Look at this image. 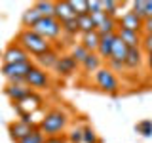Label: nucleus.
Returning a JSON list of instances; mask_svg holds the SVG:
<instances>
[{"instance_id":"40","label":"nucleus","mask_w":152,"mask_h":143,"mask_svg":"<svg viewBox=\"0 0 152 143\" xmlns=\"http://www.w3.org/2000/svg\"><path fill=\"white\" fill-rule=\"evenodd\" d=\"M2 54H4V52H2V50H0V57H2Z\"/></svg>"},{"instance_id":"7","label":"nucleus","mask_w":152,"mask_h":143,"mask_svg":"<svg viewBox=\"0 0 152 143\" xmlns=\"http://www.w3.org/2000/svg\"><path fill=\"white\" fill-rule=\"evenodd\" d=\"M42 103H44L42 95L36 94V92H32L31 95H27L25 99H21L19 103H13V109L17 111L19 116H23V114H32V113L40 111V109H42Z\"/></svg>"},{"instance_id":"3","label":"nucleus","mask_w":152,"mask_h":143,"mask_svg":"<svg viewBox=\"0 0 152 143\" xmlns=\"http://www.w3.org/2000/svg\"><path fill=\"white\" fill-rule=\"evenodd\" d=\"M34 61H25V63H12V65H4L2 63V69L0 73L6 78V82H12V84H23L25 82V76L34 69Z\"/></svg>"},{"instance_id":"32","label":"nucleus","mask_w":152,"mask_h":143,"mask_svg":"<svg viewBox=\"0 0 152 143\" xmlns=\"http://www.w3.org/2000/svg\"><path fill=\"white\" fill-rule=\"evenodd\" d=\"M82 143H101V141H99V136L95 133V130L91 126L84 128V139H82Z\"/></svg>"},{"instance_id":"2","label":"nucleus","mask_w":152,"mask_h":143,"mask_svg":"<svg viewBox=\"0 0 152 143\" xmlns=\"http://www.w3.org/2000/svg\"><path fill=\"white\" fill-rule=\"evenodd\" d=\"M69 124V114L63 109H51L46 113L44 120L40 124V130L46 133V137H55V136H63V132L66 130Z\"/></svg>"},{"instance_id":"14","label":"nucleus","mask_w":152,"mask_h":143,"mask_svg":"<svg viewBox=\"0 0 152 143\" xmlns=\"http://www.w3.org/2000/svg\"><path fill=\"white\" fill-rule=\"evenodd\" d=\"M116 35L126 42L127 48H141V44H142V35H141V32H135V31H129V29L118 27Z\"/></svg>"},{"instance_id":"28","label":"nucleus","mask_w":152,"mask_h":143,"mask_svg":"<svg viewBox=\"0 0 152 143\" xmlns=\"http://www.w3.org/2000/svg\"><path fill=\"white\" fill-rule=\"evenodd\" d=\"M46 139H48L46 133L42 132L40 128H34V130L28 133L27 137H23V139L19 141V143H46Z\"/></svg>"},{"instance_id":"37","label":"nucleus","mask_w":152,"mask_h":143,"mask_svg":"<svg viewBox=\"0 0 152 143\" xmlns=\"http://www.w3.org/2000/svg\"><path fill=\"white\" fill-rule=\"evenodd\" d=\"M142 32H145V35H152V17L142 21Z\"/></svg>"},{"instance_id":"11","label":"nucleus","mask_w":152,"mask_h":143,"mask_svg":"<svg viewBox=\"0 0 152 143\" xmlns=\"http://www.w3.org/2000/svg\"><path fill=\"white\" fill-rule=\"evenodd\" d=\"M118 27L122 29H129V31H135V32H141L142 31V19L137 15L135 12L127 10L122 17H118Z\"/></svg>"},{"instance_id":"22","label":"nucleus","mask_w":152,"mask_h":143,"mask_svg":"<svg viewBox=\"0 0 152 143\" xmlns=\"http://www.w3.org/2000/svg\"><path fill=\"white\" fill-rule=\"evenodd\" d=\"M70 55L76 59V63L78 65H82L86 59H88V55H89V52L86 50V48L80 44V42H76V44H72L70 46Z\"/></svg>"},{"instance_id":"39","label":"nucleus","mask_w":152,"mask_h":143,"mask_svg":"<svg viewBox=\"0 0 152 143\" xmlns=\"http://www.w3.org/2000/svg\"><path fill=\"white\" fill-rule=\"evenodd\" d=\"M146 63H148V71H150V74H152V52H150V54H146Z\"/></svg>"},{"instance_id":"20","label":"nucleus","mask_w":152,"mask_h":143,"mask_svg":"<svg viewBox=\"0 0 152 143\" xmlns=\"http://www.w3.org/2000/svg\"><path fill=\"white\" fill-rule=\"evenodd\" d=\"M142 65V52L141 48H129L127 52V59H126V69L135 71Z\"/></svg>"},{"instance_id":"24","label":"nucleus","mask_w":152,"mask_h":143,"mask_svg":"<svg viewBox=\"0 0 152 143\" xmlns=\"http://www.w3.org/2000/svg\"><path fill=\"white\" fill-rule=\"evenodd\" d=\"M34 6L38 8V12L42 13V17H55V2H50V0H40Z\"/></svg>"},{"instance_id":"31","label":"nucleus","mask_w":152,"mask_h":143,"mask_svg":"<svg viewBox=\"0 0 152 143\" xmlns=\"http://www.w3.org/2000/svg\"><path fill=\"white\" fill-rule=\"evenodd\" d=\"M70 4H72L76 15H86V13H89V8H88V0H70Z\"/></svg>"},{"instance_id":"34","label":"nucleus","mask_w":152,"mask_h":143,"mask_svg":"<svg viewBox=\"0 0 152 143\" xmlns=\"http://www.w3.org/2000/svg\"><path fill=\"white\" fill-rule=\"evenodd\" d=\"M108 69H110L114 74H116V73H122V71L126 69V63H122V61H114V59H108Z\"/></svg>"},{"instance_id":"29","label":"nucleus","mask_w":152,"mask_h":143,"mask_svg":"<svg viewBox=\"0 0 152 143\" xmlns=\"http://www.w3.org/2000/svg\"><path fill=\"white\" fill-rule=\"evenodd\" d=\"M135 132L141 133L142 137H150L152 136V120L150 118H145V120L137 122L135 124Z\"/></svg>"},{"instance_id":"10","label":"nucleus","mask_w":152,"mask_h":143,"mask_svg":"<svg viewBox=\"0 0 152 143\" xmlns=\"http://www.w3.org/2000/svg\"><path fill=\"white\" fill-rule=\"evenodd\" d=\"M34 128H38V126H32V124L23 122V120H13V122L8 124V133H10V137H12V141L19 143L23 137H27L28 133L34 130Z\"/></svg>"},{"instance_id":"30","label":"nucleus","mask_w":152,"mask_h":143,"mask_svg":"<svg viewBox=\"0 0 152 143\" xmlns=\"http://www.w3.org/2000/svg\"><path fill=\"white\" fill-rule=\"evenodd\" d=\"M84 139V128H72L66 133V141L69 143H82Z\"/></svg>"},{"instance_id":"8","label":"nucleus","mask_w":152,"mask_h":143,"mask_svg":"<svg viewBox=\"0 0 152 143\" xmlns=\"http://www.w3.org/2000/svg\"><path fill=\"white\" fill-rule=\"evenodd\" d=\"M2 61L4 65H12V63H25V61H31V55L23 50L17 42H12L2 54Z\"/></svg>"},{"instance_id":"13","label":"nucleus","mask_w":152,"mask_h":143,"mask_svg":"<svg viewBox=\"0 0 152 143\" xmlns=\"http://www.w3.org/2000/svg\"><path fill=\"white\" fill-rule=\"evenodd\" d=\"M78 17L70 4V0H61V2H55V19H59L61 23L66 21V19H74Z\"/></svg>"},{"instance_id":"4","label":"nucleus","mask_w":152,"mask_h":143,"mask_svg":"<svg viewBox=\"0 0 152 143\" xmlns=\"http://www.w3.org/2000/svg\"><path fill=\"white\" fill-rule=\"evenodd\" d=\"M32 31L38 32L40 36H44L46 40H55L63 35V27H61V21L55 17H42L40 21L32 27Z\"/></svg>"},{"instance_id":"16","label":"nucleus","mask_w":152,"mask_h":143,"mask_svg":"<svg viewBox=\"0 0 152 143\" xmlns=\"http://www.w3.org/2000/svg\"><path fill=\"white\" fill-rule=\"evenodd\" d=\"M116 32L114 35H104L101 36V42H99V50H97V55L101 59H110V54H112V46H114V40H116Z\"/></svg>"},{"instance_id":"17","label":"nucleus","mask_w":152,"mask_h":143,"mask_svg":"<svg viewBox=\"0 0 152 143\" xmlns=\"http://www.w3.org/2000/svg\"><path fill=\"white\" fill-rule=\"evenodd\" d=\"M40 19H42V13L38 12V8H36V6H31L28 10H25V12H23V15H21V25H23V29H32L38 21H40Z\"/></svg>"},{"instance_id":"12","label":"nucleus","mask_w":152,"mask_h":143,"mask_svg":"<svg viewBox=\"0 0 152 143\" xmlns=\"http://www.w3.org/2000/svg\"><path fill=\"white\" fill-rule=\"evenodd\" d=\"M78 69V63H76V59L70 54H65V55H61L59 57V61H57V65H55V73L57 74H63V76H70L74 73V71Z\"/></svg>"},{"instance_id":"18","label":"nucleus","mask_w":152,"mask_h":143,"mask_svg":"<svg viewBox=\"0 0 152 143\" xmlns=\"http://www.w3.org/2000/svg\"><path fill=\"white\" fill-rule=\"evenodd\" d=\"M59 57L61 54L59 52H55V50H50V52H46V54H42V55H38L36 57V63L42 67V69H55V65H57V61H59Z\"/></svg>"},{"instance_id":"19","label":"nucleus","mask_w":152,"mask_h":143,"mask_svg":"<svg viewBox=\"0 0 152 143\" xmlns=\"http://www.w3.org/2000/svg\"><path fill=\"white\" fill-rule=\"evenodd\" d=\"M127 52H129V48H127V44L122 40L120 36H116V40H114V46H112L110 59H114V61H122V63H126V59H127Z\"/></svg>"},{"instance_id":"25","label":"nucleus","mask_w":152,"mask_h":143,"mask_svg":"<svg viewBox=\"0 0 152 143\" xmlns=\"http://www.w3.org/2000/svg\"><path fill=\"white\" fill-rule=\"evenodd\" d=\"M131 12H135L142 21L148 19V0H137V2H131Z\"/></svg>"},{"instance_id":"27","label":"nucleus","mask_w":152,"mask_h":143,"mask_svg":"<svg viewBox=\"0 0 152 143\" xmlns=\"http://www.w3.org/2000/svg\"><path fill=\"white\" fill-rule=\"evenodd\" d=\"M103 12L107 13L108 17L118 19V13H120V2H114V0H103Z\"/></svg>"},{"instance_id":"35","label":"nucleus","mask_w":152,"mask_h":143,"mask_svg":"<svg viewBox=\"0 0 152 143\" xmlns=\"http://www.w3.org/2000/svg\"><path fill=\"white\" fill-rule=\"evenodd\" d=\"M88 8H89V13L103 12V0H88Z\"/></svg>"},{"instance_id":"5","label":"nucleus","mask_w":152,"mask_h":143,"mask_svg":"<svg viewBox=\"0 0 152 143\" xmlns=\"http://www.w3.org/2000/svg\"><path fill=\"white\" fill-rule=\"evenodd\" d=\"M93 78H95V84H97L103 92L112 94V95L120 92V80H118V76L114 74L108 67H101V69L93 74Z\"/></svg>"},{"instance_id":"6","label":"nucleus","mask_w":152,"mask_h":143,"mask_svg":"<svg viewBox=\"0 0 152 143\" xmlns=\"http://www.w3.org/2000/svg\"><path fill=\"white\" fill-rule=\"evenodd\" d=\"M25 84L31 90H34V92L36 90H48V88H51V78H50V74L46 73V69L34 67V69L25 76Z\"/></svg>"},{"instance_id":"33","label":"nucleus","mask_w":152,"mask_h":143,"mask_svg":"<svg viewBox=\"0 0 152 143\" xmlns=\"http://www.w3.org/2000/svg\"><path fill=\"white\" fill-rule=\"evenodd\" d=\"M89 15H91V19H93V23H95V27H97V29L101 27L103 23L107 21V17H108L104 12H95V13H89Z\"/></svg>"},{"instance_id":"9","label":"nucleus","mask_w":152,"mask_h":143,"mask_svg":"<svg viewBox=\"0 0 152 143\" xmlns=\"http://www.w3.org/2000/svg\"><path fill=\"white\" fill-rule=\"evenodd\" d=\"M32 92H34V90H31L25 82H23V84L6 82V86H4V94H6V97H8L12 103H19L21 99H25L27 95H31Z\"/></svg>"},{"instance_id":"1","label":"nucleus","mask_w":152,"mask_h":143,"mask_svg":"<svg viewBox=\"0 0 152 143\" xmlns=\"http://www.w3.org/2000/svg\"><path fill=\"white\" fill-rule=\"evenodd\" d=\"M15 42L27 52L28 55H34V57L53 50V48H51V42L46 40L44 36H40L38 32H34L32 29H21V31L17 32V36H15Z\"/></svg>"},{"instance_id":"26","label":"nucleus","mask_w":152,"mask_h":143,"mask_svg":"<svg viewBox=\"0 0 152 143\" xmlns=\"http://www.w3.org/2000/svg\"><path fill=\"white\" fill-rule=\"evenodd\" d=\"M61 27H63V35L66 36H74L80 32V27H78V17L74 19H66V21L61 23Z\"/></svg>"},{"instance_id":"23","label":"nucleus","mask_w":152,"mask_h":143,"mask_svg":"<svg viewBox=\"0 0 152 143\" xmlns=\"http://www.w3.org/2000/svg\"><path fill=\"white\" fill-rule=\"evenodd\" d=\"M78 27H80V35L97 31V27H95V23H93V19H91L89 13H86V15H78Z\"/></svg>"},{"instance_id":"21","label":"nucleus","mask_w":152,"mask_h":143,"mask_svg":"<svg viewBox=\"0 0 152 143\" xmlns=\"http://www.w3.org/2000/svg\"><path fill=\"white\" fill-rule=\"evenodd\" d=\"M101 67H103V59H101V57H99L97 54H89V55H88V59H86L84 63H82V69L86 71V73H93V74L97 73Z\"/></svg>"},{"instance_id":"38","label":"nucleus","mask_w":152,"mask_h":143,"mask_svg":"<svg viewBox=\"0 0 152 143\" xmlns=\"http://www.w3.org/2000/svg\"><path fill=\"white\" fill-rule=\"evenodd\" d=\"M46 143H69V141H66V136H55V137H48Z\"/></svg>"},{"instance_id":"36","label":"nucleus","mask_w":152,"mask_h":143,"mask_svg":"<svg viewBox=\"0 0 152 143\" xmlns=\"http://www.w3.org/2000/svg\"><path fill=\"white\" fill-rule=\"evenodd\" d=\"M142 48L146 50V54H150L152 52V35H142Z\"/></svg>"},{"instance_id":"15","label":"nucleus","mask_w":152,"mask_h":143,"mask_svg":"<svg viewBox=\"0 0 152 143\" xmlns=\"http://www.w3.org/2000/svg\"><path fill=\"white\" fill-rule=\"evenodd\" d=\"M99 42H101V35L97 31L86 32V35H80V44H82L89 54H97L99 50Z\"/></svg>"}]
</instances>
